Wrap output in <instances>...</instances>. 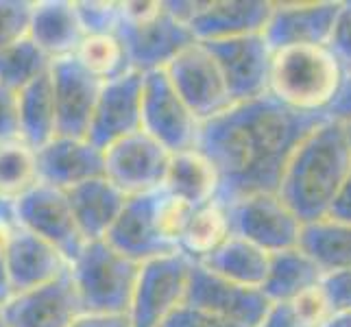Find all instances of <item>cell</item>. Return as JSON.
I'll use <instances>...</instances> for the list:
<instances>
[{"label":"cell","instance_id":"5bb4252c","mask_svg":"<svg viewBox=\"0 0 351 327\" xmlns=\"http://www.w3.org/2000/svg\"><path fill=\"white\" fill-rule=\"evenodd\" d=\"M186 306L219 314L223 319L258 327L269 310L271 301L262 288L242 286L212 273L203 264L192 262Z\"/></svg>","mask_w":351,"mask_h":327},{"label":"cell","instance_id":"52a82bcc","mask_svg":"<svg viewBox=\"0 0 351 327\" xmlns=\"http://www.w3.org/2000/svg\"><path fill=\"white\" fill-rule=\"evenodd\" d=\"M190 271L192 260L184 253L142 264L129 310L131 327H164L181 306H186Z\"/></svg>","mask_w":351,"mask_h":327},{"label":"cell","instance_id":"e575fe53","mask_svg":"<svg viewBox=\"0 0 351 327\" xmlns=\"http://www.w3.org/2000/svg\"><path fill=\"white\" fill-rule=\"evenodd\" d=\"M79 18L88 33H116L120 24V3H77Z\"/></svg>","mask_w":351,"mask_h":327},{"label":"cell","instance_id":"b9f144b4","mask_svg":"<svg viewBox=\"0 0 351 327\" xmlns=\"http://www.w3.org/2000/svg\"><path fill=\"white\" fill-rule=\"evenodd\" d=\"M70 327H131L125 314H81Z\"/></svg>","mask_w":351,"mask_h":327},{"label":"cell","instance_id":"f546056e","mask_svg":"<svg viewBox=\"0 0 351 327\" xmlns=\"http://www.w3.org/2000/svg\"><path fill=\"white\" fill-rule=\"evenodd\" d=\"M75 57L90 75L103 83L116 81L133 72L127 48L118 33H88Z\"/></svg>","mask_w":351,"mask_h":327},{"label":"cell","instance_id":"836d02e7","mask_svg":"<svg viewBox=\"0 0 351 327\" xmlns=\"http://www.w3.org/2000/svg\"><path fill=\"white\" fill-rule=\"evenodd\" d=\"M197 208L184 203L181 199L168 195V192L162 190V199H160V223L164 229V236L175 245V249L179 251V240L184 236L186 227L192 218V212Z\"/></svg>","mask_w":351,"mask_h":327},{"label":"cell","instance_id":"1f68e13d","mask_svg":"<svg viewBox=\"0 0 351 327\" xmlns=\"http://www.w3.org/2000/svg\"><path fill=\"white\" fill-rule=\"evenodd\" d=\"M38 184V151L22 140L0 144V192L16 201Z\"/></svg>","mask_w":351,"mask_h":327},{"label":"cell","instance_id":"603a6c76","mask_svg":"<svg viewBox=\"0 0 351 327\" xmlns=\"http://www.w3.org/2000/svg\"><path fill=\"white\" fill-rule=\"evenodd\" d=\"M66 195L81 234L88 242L105 240L129 199L107 177L92 179L88 184L68 190Z\"/></svg>","mask_w":351,"mask_h":327},{"label":"cell","instance_id":"f1b7e54d","mask_svg":"<svg viewBox=\"0 0 351 327\" xmlns=\"http://www.w3.org/2000/svg\"><path fill=\"white\" fill-rule=\"evenodd\" d=\"M229 236H232L229 208L223 201L214 199L192 212L186 232L179 240V253H184L192 262H203L205 258H210Z\"/></svg>","mask_w":351,"mask_h":327},{"label":"cell","instance_id":"7402d4cb","mask_svg":"<svg viewBox=\"0 0 351 327\" xmlns=\"http://www.w3.org/2000/svg\"><path fill=\"white\" fill-rule=\"evenodd\" d=\"M29 38L42 51L57 62V59L72 57L86 38V29L79 18L77 3L66 0H44L35 3Z\"/></svg>","mask_w":351,"mask_h":327},{"label":"cell","instance_id":"d6986e66","mask_svg":"<svg viewBox=\"0 0 351 327\" xmlns=\"http://www.w3.org/2000/svg\"><path fill=\"white\" fill-rule=\"evenodd\" d=\"M343 3H273L264 38L273 51L288 46H330Z\"/></svg>","mask_w":351,"mask_h":327},{"label":"cell","instance_id":"ee69618b","mask_svg":"<svg viewBox=\"0 0 351 327\" xmlns=\"http://www.w3.org/2000/svg\"><path fill=\"white\" fill-rule=\"evenodd\" d=\"M328 116L334 118V120H343V123L351 120V75L347 77V83H345V90L341 94V99L334 103V107L330 109Z\"/></svg>","mask_w":351,"mask_h":327},{"label":"cell","instance_id":"ba28073f","mask_svg":"<svg viewBox=\"0 0 351 327\" xmlns=\"http://www.w3.org/2000/svg\"><path fill=\"white\" fill-rule=\"evenodd\" d=\"M227 208L234 236L253 242L271 256L299 247L304 221L290 210L280 192L249 195Z\"/></svg>","mask_w":351,"mask_h":327},{"label":"cell","instance_id":"ab89813d","mask_svg":"<svg viewBox=\"0 0 351 327\" xmlns=\"http://www.w3.org/2000/svg\"><path fill=\"white\" fill-rule=\"evenodd\" d=\"M330 48L341 59L347 75H351V0L343 3L341 14H338L336 27L330 40Z\"/></svg>","mask_w":351,"mask_h":327},{"label":"cell","instance_id":"8d00e7d4","mask_svg":"<svg viewBox=\"0 0 351 327\" xmlns=\"http://www.w3.org/2000/svg\"><path fill=\"white\" fill-rule=\"evenodd\" d=\"M22 140L20 131V99L18 92L0 83V144Z\"/></svg>","mask_w":351,"mask_h":327},{"label":"cell","instance_id":"f6af8a7d","mask_svg":"<svg viewBox=\"0 0 351 327\" xmlns=\"http://www.w3.org/2000/svg\"><path fill=\"white\" fill-rule=\"evenodd\" d=\"M14 297H16V288L11 284L7 260H5V256H0V310H3Z\"/></svg>","mask_w":351,"mask_h":327},{"label":"cell","instance_id":"cb8c5ba5","mask_svg":"<svg viewBox=\"0 0 351 327\" xmlns=\"http://www.w3.org/2000/svg\"><path fill=\"white\" fill-rule=\"evenodd\" d=\"M221 179L212 162L199 149L175 153L168 166L164 192L181 199L192 208L219 199Z\"/></svg>","mask_w":351,"mask_h":327},{"label":"cell","instance_id":"4316f807","mask_svg":"<svg viewBox=\"0 0 351 327\" xmlns=\"http://www.w3.org/2000/svg\"><path fill=\"white\" fill-rule=\"evenodd\" d=\"M299 249L317 262L319 269L328 275L351 269V223L336 218L306 223L301 232Z\"/></svg>","mask_w":351,"mask_h":327},{"label":"cell","instance_id":"2e32d148","mask_svg":"<svg viewBox=\"0 0 351 327\" xmlns=\"http://www.w3.org/2000/svg\"><path fill=\"white\" fill-rule=\"evenodd\" d=\"M142 90L144 75L136 70L105 83L88 129V140L96 149L105 151L142 131Z\"/></svg>","mask_w":351,"mask_h":327},{"label":"cell","instance_id":"83f0119b","mask_svg":"<svg viewBox=\"0 0 351 327\" xmlns=\"http://www.w3.org/2000/svg\"><path fill=\"white\" fill-rule=\"evenodd\" d=\"M18 99L22 142H27L31 149L38 151L57 136V112L51 72L20 90Z\"/></svg>","mask_w":351,"mask_h":327},{"label":"cell","instance_id":"c3c4849f","mask_svg":"<svg viewBox=\"0 0 351 327\" xmlns=\"http://www.w3.org/2000/svg\"><path fill=\"white\" fill-rule=\"evenodd\" d=\"M345 127H347V133H349V140H351V120H347V123H345Z\"/></svg>","mask_w":351,"mask_h":327},{"label":"cell","instance_id":"74e56055","mask_svg":"<svg viewBox=\"0 0 351 327\" xmlns=\"http://www.w3.org/2000/svg\"><path fill=\"white\" fill-rule=\"evenodd\" d=\"M164 327H247V325L223 319L219 314L205 312L192 306H181L173 317L164 323Z\"/></svg>","mask_w":351,"mask_h":327},{"label":"cell","instance_id":"5b68a950","mask_svg":"<svg viewBox=\"0 0 351 327\" xmlns=\"http://www.w3.org/2000/svg\"><path fill=\"white\" fill-rule=\"evenodd\" d=\"M83 314L129 317L142 264L114 249L107 240H92L70 264Z\"/></svg>","mask_w":351,"mask_h":327},{"label":"cell","instance_id":"ac0fdd59","mask_svg":"<svg viewBox=\"0 0 351 327\" xmlns=\"http://www.w3.org/2000/svg\"><path fill=\"white\" fill-rule=\"evenodd\" d=\"M81 314L70 269L51 284L18 293L0 310L7 327H70Z\"/></svg>","mask_w":351,"mask_h":327},{"label":"cell","instance_id":"ffe728a7","mask_svg":"<svg viewBox=\"0 0 351 327\" xmlns=\"http://www.w3.org/2000/svg\"><path fill=\"white\" fill-rule=\"evenodd\" d=\"M38 173L42 184L68 192L105 177V151L96 149L88 138L55 136L38 149Z\"/></svg>","mask_w":351,"mask_h":327},{"label":"cell","instance_id":"4dcf8cb0","mask_svg":"<svg viewBox=\"0 0 351 327\" xmlns=\"http://www.w3.org/2000/svg\"><path fill=\"white\" fill-rule=\"evenodd\" d=\"M51 68L53 59L31 38H24L18 44L0 51V83L14 92H20L33 81L48 75Z\"/></svg>","mask_w":351,"mask_h":327},{"label":"cell","instance_id":"484cf974","mask_svg":"<svg viewBox=\"0 0 351 327\" xmlns=\"http://www.w3.org/2000/svg\"><path fill=\"white\" fill-rule=\"evenodd\" d=\"M323 271L306 251L299 247L282 253H273L269 275L262 284V293L271 304L277 301H293L301 293L319 286L323 282Z\"/></svg>","mask_w":351,"mask_h":327},{"label":"cell","instance_id":"7bdbcfd3","mask_svg":"<svg viewBox=\"0 0 351 327\" xmlns=\"http://www.w3.org/2000/svg\"><path fill=\"white\" fill-rule=\"evenodd\" d=\"M330 218H336V221H343V223H351V173L332 205Z\"/></svg>","mask_w":351,"mask_h":327},{"label":"cell","instance_id":"30bf717a","mask_svg":"<svg viewBox=\"0 0 351 327\" xmlns=\"http://www.w3.org/2000/svg\"><path fill=\"white\" fill-rule=\"evenodd\" d=\"M16 225L53 245L70 264L88 245L72 214L68 195L42 181L16 199Z\"/></svg>","mask_w":351,"mask_h":327},{"label":"cell","instance_id":"60d3db41","mask_svg":"<svg viewBox=\"0 0 351 327\" xmlns=\"http://www.w3.org/2000/svg\"><path fill=\"white\" fill-rule=\"evenodd\" d=\"M258 327H308V325L301 321V317L290 301H277V304L269 306Z\"/></svg>","mask_w":351,"mask_h":327},{"label":"cell","instance_id":"d590c367","mask_svg":"<svg viewBox=\"0 0 351 327\" xmlns=\"http://www.w3.org/2000/svg\"><path fill=\"white\" fill-rule=\"evenodd\" d=\"M290 304H293V308L297 310L301 321H304L308 327H321L334 314L328 297H325V293H323L321 284L306 290V293H301L297 299L290 301Z\"/></svg>","mask_w":351,"mask_h":327},{"label":"cell","instance_id":"6da1fadb","mask_svg":"<svg viewBox=\"0 0 351 327\" xmlns=\"http://www.w3.org/2000/svg\"><path fill=\"white\" fill-rule=\"evenodd\" d=\"M328 118L295 112L264 94L201 123L197 149L219 173V201L229 205L280 190L295 151Z\"/></svg>","mask_w":351,"mask_h":327},{"label":"cell","instance_id":"44dd1931","mask_svg":"<svg viewBox=\"0 0 351 327\" xmlns=\"http://www.w3.org/2000/svg\"><path fill=\"white\" fill-rule=\"evenodd\" d=\"M5 260L16 295L51 284L70 269V262L53 245L18 225L11 229Z\"/></svg>","mask_w":351,"mask_h":327},{"label":"cell","instance_id":"f35d334b","mask_svg":"<svg viewBox=\"0 0 351 327\" xmlns=\"http://www.w3.org/2000/svg\"><path fill=\"white\" fill-rule=\"evenodd\" d=\"M321 288L328 297L334 314L351 312V269L323 275Z\"/></svg>","mask_w":351,"mask_h":327},{"label":"cell","instance_id":"4fadbf2b","mask_svg":"<svg viewBox=\"0 0 351 327\" xmlns=\"http://www.w3.org/2000/svg\"><path fill=\"white\" fill-rule=\"evenodd\" d=\"M201 44L208 46V51L214 55L234 105L260 99V96L266 94L273 48L266 42L264 33Z\"/></svg>","mask_w":351,"mask_h":327},{"label":"cell","instance_id":"3957f363","mask_svg":"<svg viewBox=\"0 0 351 327\" xmlns=\"http://www.w3.org/2000/svg\"><path fill=\"white\" fill-rule=\"evenodd\" d=\"M347 70L330 46H288L273 51L266 94L301 114L328 116L341 99Z\"/></svg>","mask_w":351,"mask_h":327},{"label":"cell","instance_id":"277c9868","mask_svg":"<svg viewBox=\"0 0 351 327\" xmlns=\"http://www.w3.org/2000/svg\"><path fill=\"white\" fill-rule=\"evenodd\" d=\"M118 38L123 40L136 72L164 70L173 59L197 42L190 27L168 11L160 0L120 3Z\"/></svg>","mask_w":351,"mask_h":327},{"label":"cell","instance_id":"d6a6232c","mask_svg":"<svg viewBox=\"0 0 351 327\" xmlns=\"http://www.w3.org/2000/svg\"><path fill=\"white\" fill-rule=\"evenodd\" d=\"M33 7L27 0H0V51L29 38Z\"/></svg>","mask_w":351,"mask_h":327},{"label":"cell","instance_id":"d4e9b609","mask_svg":"<svg viewBox=\"0 0 351 327\" xmlns=\"http://www.w3.org/2000/svg\"><path fill=\"white\" fill-rule=\"evenodd\" d=\"M197 264H203L205 269H210L212 273L225 277L229 282L262 288L266 275H269L271 253H266L258 245H253V242L232 234L210 258Z\"/></svg>","mask_w":351,"mask_h":327},{"label":"cell","instance_id":"7a4b0ae2","mask_svg":"<svg viewBox=\"0 0 351 327\" xmlns=\"http://www.w3.org/2000/svg\"><path fill=\"white\" fill-rule=\"evenodd\" d=\"M351 173V140L343 120L328 118L314 129L288 162L280 197L301 221L328 218Z\"/></svg>","mask_w":351,"mask_h":327},{"label":"cell","instance_id":"7c38bea8","mask_svg":"<svg viewBox=\"0 0 351 327\" xmlns=\"http://www.w3.org/2000/svg\"><path fill=\"white\" fill-rule=\"evenodd\" d=\"M164 70L201 123L227 112L234 105L223 72L205 44L195 42L188 46Z\"/></svg>","mask_w":351,"mask_h":327},{"label":"cell","instance_id":"9a60e30c","mask_svg":"<svg viewBox=\"0 0 351 327\" xmlns=\"http://www.w3.org/2000/svg\"><path fill=\"white\" fill-rule=\"evenodd\" d=\"M160 199L162 192L129 197L125 210L120 212L118 221L105 236L114 249L138 264L179 253L173 242L164 236L160 223Z\"/></svg>","mask_w":351,"mask_h":327},{"label":"cell","instance_id":"7dc6e473","mask_svg":"<svg viewBox=\"0 0 351 327\" xmlns=\"http://www.w3.org/2000/svg\"><path fill=\"white\" fill-rule=\"evenodd\" d=\"M321 327H351V312H338L325 321Z\"/></svg>","mask_w":351,"mask_h":327},{"label":"cell","instance_id":"bcb514c9","mask_svg":"<svg viewBox=\"0 0 351 327\" xmlns=\"http://www.w3.org/2000/svg\"><path fill=\"white\" fill-rule=\"evenodd\" d=\"M0 225L16 227V201L0 192Z\"/></svg>","mask_w":351,"mask_h":327},{"label":"cell","instance_id":"8fae6325","mask_svg":"<svg viewBox=\"0 0 351 327\" xmlns=\"http://www.w3.org/2000/svg\"><path fill=\"white\" fill-rule=\"evenodd\" d=\"M173 153L147 131L112 144L105 149V177L127 197L162 192Z\"/></svg>","mask_w":351,"mask_h":327},{"label":"cell","instance_id":"e0dca14e","mask_svg":"<svg viewBox=\"0 0 351 327\" xmlns=\"http://www.w3.org/2000/svg\"><path fill=\"white\" fill-rule=\"evenodd\" d=\"M51 79L57 112V136L88 138L94 109L105 83L90 75L75 55L53 62Z\"/></svg>","mask_w":351,"mask_h":327},{"label":"cell","instance_id":"9c48e42d","mask_svg":"<svg viewBox=\"0 0 351 327\" xmlns=\"http://www.w3.org/2000/svg\"><path fill=\"white\" fill-rule=\"evenodd\" d=\"M166 7L188 24L197 42L264 33L273 11L269 0H171Z\"/></svg>","mask_w":351,"mask_h":327},{"label":"cell","instance_id":"681fc988","mask_svg":"<svg viewBox=\"0 0 351 327\" xmlns=\"http://www.w3.org/2000/svg\"><path fill=\"white\" fill-rule=\"evenodd\" d=\"M0 327H7V323L3 321V317H0Z\"/></svg>","mask_w":351,"mask_h":327},{"label":"cell","instance_id":"8992f818","mask_svg":"<svg viewBox=\"0 0 351 327\" xmlns=\"http://www.w3.org/2000/svg\"><path fill=\"white\" fill-rule=\"evenodd\" d=\"M142 131H147L173 155L192 151L199 144L201 120L181 99L166 70H153L144 75Z\"/></svg>","mask_w":351,"mask_h":327}]
</instances>
